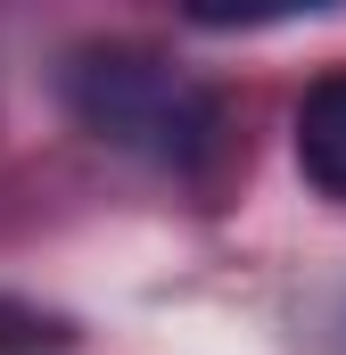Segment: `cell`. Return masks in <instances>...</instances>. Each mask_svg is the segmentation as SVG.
<instances>
[{
    "label": "cell",
    "mask_w": 346,
    "mask_h": 355,
    "mask_svg": "<svg viewBox=\"0 0 346 355\" xmlns=\"http://www.w3.org/2000/svg\"><path fill=\"white\" fill-rule=\"evenodd\" d=\"M297 166L322 182L330 198H346V67L297 99Z\"/></svg>",
    "instance_id": "obj_2"
},
{
    "label": "cell",
    "mask_w": 346,
    "mask_h": 355,
    "mask_svg": "<svg viewBox=\"0 0 346 355\" xmlns=\"http://www.w3.org/2000/svg\"><path fill=\"white\" fill-rule=\"evenodd\" d=\"M66 99L99 141H124V149H149L165 166H190L206 141H215V99L198 83H181L165 58L149 50H83Z\"/></svg>",
    "instance_id": "obj_1"
}]
</instances>
